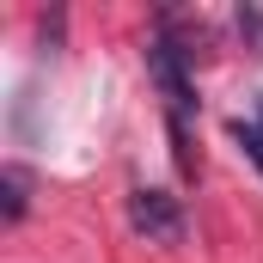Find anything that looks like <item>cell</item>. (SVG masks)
Instances as JSON below:
<instances>
[{"label":"cell","instance_id":"3","mask_svg":"<svg viewBox=\"0 0 263 263\" xmlns=\"http://www.w3.org/2000/svg\"><path fill=\"white\" fill-rule=\"evenodd\" d=\"M25 190H31V184H25V172H18V165H6V172H0V196H6V208H0V220H6V227H18V220H25Z\"/></svg>","mask_w":263,"mask_h":263},{"label":"cell","instance_id":"2","mask_svg":"<svg viewBox=\"0 0 263 263\" xmlns=\"http://www.w3.org/2000/svg\"><path fill=\"white\" fill-rule=\"evenodd\" d=\"M129 227L147 245H178L184 239V208L172 190H135L129 196Z\"/></svg>","mask_w":263,"mask_h":263},{"label":"cell","instance_id":"4","mask_svg":"<svg viewBox=\"0 0 263 263\" xmlns=\"http://www.w3.org/2000/svg\"><path fill=\"white\" fill-rule=\"evenodd\" d=\"M233 141L257 159V172H263V98H257V117H239V123H233Z\"/></svg>","mask_w":263,"mask_h":263},{"label":"cell","instance_id":"1","mask_svg":"<svg viewBox=\"0 0 263 263\" xmlns=\"http://www.w3.org/2000/svg\"><path fill=\"white\" fill-rule=\"evenodd\" d=\"M190 49H178L172 37H153L147 43V73H153V86L165 92V117H172V141H178V159L190 165V153H184V123H190V110H196V86H190Z\"/></svg>","mask_w":263,"mask_h":263}]
</instances>
